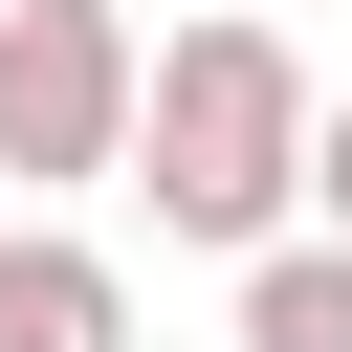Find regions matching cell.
Returning a JSON list of instances; mask_svg holds the SVG:
<instances>
[{
    "mask_svg": "<svg viewBox=\"0 0 352 352\" xmlns=\"http://www.w3.org/2000/svg\"><path fill=\"white\" fill-rule=\"evenodd\" d=\"M0 352H132V264L66 220H0Z\"/></svg>",
    "mask_w": 352,
    "mask_h": 352,
    "instance_id": "3957f363",
    "label": "cell"
},
{
    "mask_svg": "<svg viewBox=\"0 0 352 352\" xmlns=\"http://www.w3.org/2000/svg\"><path fill=\"white\" fill-rule=\"evenodd\" d=\"M242 352H352V242H330V220L242 242Z\"/></svg>",
    "mask_w": 352,
    "mask_h": 352,
    "instance_id": "277c9868",
    "label": "cell"
},
{
    "mask_svg": "<svg viewBox=\"0 0 352 352\" xmlns=\"http://www.w3.org/2000/svg\"><path fill=\"white\" fill-rule=\"evenodd\" d=\"M308 220L352 242V88H308Z\"/></svg>",
    "mask_w": 352,
    "mask_h": 352,
    "instance_id": "5b68a950",
    "label": "cell"
},
{
    "mask_svg": "<svg viewBox=\"0 0 352 352\" xmlns=\"http://www.w3.org/2000/svg\"><path fill=\"white\" fill-rule=\"evenodd\" d=\"M110 176H132L198 264L286 242V220H308V44H286V22H242V0H220V22H176V44L132 66V154H110Z\"/></svg>",
    "mask_w": 352,
    "mask_h": 352,
    "instance_id": "6da1fadb",
    "label": "cell"
},
{
    "mask_svg": "<svg viewBox=\"0 0 352 352\" xmlns=\"http://www.w3.org/2000/svg\"><path fill=\"white\" fill-rule=\"evenodd\" d=\"M132 66H154L132 0H0V176H22V198L110 176V154H132Z\"/></svg>",
    "mask_w": 352,
    "mask_h": 352,
    "instance_id": "7a4b0ae2",
    "label": "cell"
}]
</instances>
